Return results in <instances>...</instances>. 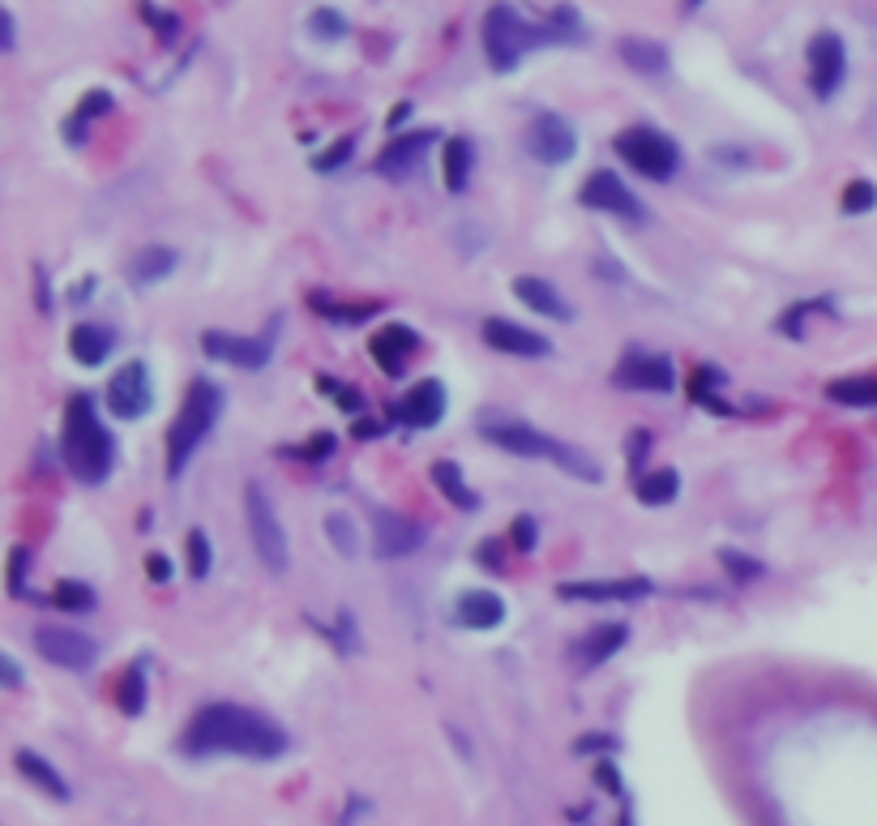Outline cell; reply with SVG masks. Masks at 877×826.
I'll use <instances>...</instances> for the list:
<instances>
[{
    "instance_id": "1",
    "label": "cell",
    "mask_w": 877,
    "mask_h": 826,
    "mask_svg": "<svg viewBox=\"0 0 877 826\" xmlns=\"http://www.w3.org/2000/svg\"><path fill=\"white\" fill-rule=\"evenodd\" d=\"M287 732L283 723L261 716L253 707L236 703H210L180 732V754L185 758H253V763H274L287 754Z\"/></svg>"
},
{
    "instance_id": "2",
    "label": "cell",
    "mask_w": 877,
    "mask_h": 826,
    "mask_svg": "<svg viewBox=\"0 0 877 826\" xmlns=\"http://www.w3.org/2000/svg\"><path fill=\"white\" fill-rule=\"evenodd\" d=\"M573 39H582V17L569 4H553L548 22H526L510 4H493L488 17H484V56H488L493 73L518 69V60L531 52V48L573 44Z\"/></svg>"
},
{
    "instance_id": "3",
    "label": "cell",
    "mask_w": 877,
    "mask_h": 826,
    "mask_svg": "<svg viewBox=\"0 0 877 826\" xmlns=\"http://www.w3.org/2000/svg\"><path fill=\"white\" fill-rule=\"evenodd\" d=\"M60 463L86 488H99L116 471V437L99 420V403L91 394H73L60 420Z\"/></svg>"
},
{
    "instance_id": "4",
    "label": "cell",
    "mask_w": 877,
    "mask_h": 826,
    "mask_svg": "<svg viewBox=\"0 0 877 826\" xmlns=\"http://www.w3.org/2000/svg\"><path fill=\"white\" fill-rule=\"evenodd\" d=\"M479 437L493 441V446L506 450V455H518V459L553 463L557 471H566V475L582 480V484H600V480H604V471H600V463H595L591 455H582L578 446H569L561 437H548V433H540V428H531V424H522V420H488V424L479 428Z\"/></svg>"
},
{
    "instance_id": "5",
    "label": "cell",
    "mask_w": 877,
    "mask_h": 826,
    "mask_svg": "<svg viewBox=\"0 0 877 826\" xmlns=\"http://www.w3.org/2000/svg\"><path fill=\"white\" fill-rule=\"evenodd\" d=\"M223 403H227V399H223V386H218V381H210V377L189 381L180 412L167 424V475H171V480L185 475V467L198 455V446L214 433V424H218V415H223Z\"/></svg>"
},
{
    "instance_id": "6",
    "label": "cell",
    "mask_w": 877,
    "mask_h": 826,
    "mask_svg": "<svg viewBox=\"0 0 877 826\" xmlns=\"http://www.w3.org/2000/svg\"><path fill=\"white\" fill-rule=\"evenodd\" d=\"M613 146L647 180H672L676 167H680V146L672 142L664 129H655V125H629V129H620Z\"/></svg>"
},
{
    "instance_id": "7",
    "label": "cell",
    "mask_w": 877,
    "mask_h": 826,
    "mask_svg": "<svg viewBox=\"0 0 877 826\" xmlns=\"http://www.w3.org/2000/svg\"><path fill=\"white\" fill-rule=\"evenodd\" d=\"M245 518H249V535H253L258 562L270 574H283V569L292 566V544H287V531L278 522V510H274V502L265 497L261 484L245 488Z\"/></svg>"
},
{
    "instance_id": "8",
    "label": "cell",
    "mask_w": 877,
    "mask_h": 826,
    "mask_svg": "<svg viewBox=\"0 0 877 826\" xmlns=\"http://www.w3.org/2000/svg\"><path fill=\"white\" fill-rule=\"evenodd\" d=\"M35 651L64 672H91L99 660V642L73 625H39L35 629Z\"/></svg>"
},
{
    "instance_id": "9",
    "label": "cell",
    "mask_w": 877,
    "mask_h": 826,
    "mask_svg": "<svg viewBox=\"0 0 877 826\" xmlns=\"http://www.w3.org/2000/svg\"><path fill=\"white\" fill-rule=\"evenodd\" d=\"M274 330H278V321H270V330H261V334H223V330H206V334H202V352H206L210 361H223V364H236V368L258 373V368H265V364L274 361Z\"/></svg>"
},
{
    "instance_id": "10",
    "label": "cell",
    "mask_w": 877,
    "mask_h": 826,
    "mask_svg": "<svg viewBox=\"0 0 877 826\" xmlns=\"http://www.w3.org/2000/svg\"><path fill=\"white\" fill-rule=\"evenodd\" d=\"M104 403H107V412L116 415V420H142V415L155 408L151 368H146L142 361L120 364V368L111 373V381H107Z\"/></svg>"
},
{
    "instance_id": "11",
    "label": "cell",
    "mask_w": 877,
    "mask_h": 826,
    "mask_svg": "<svg viewBox=\"0 0 877 826\" xmlns=\"http://www.w3.org/2000/svg\"><path fill=\"white\" fill-rule=\"evenodd\" d=\"M578 151V133L561 111H535L526 125V155L544 167H561Z\"/></svg>"
},
{
    "instance_id": "12",
    "label": "cell",
    "mask_w": 877,
    "mask_h": 826,
    "mask_svg": "<svg viewBox=\"0 0 877 826\" xmlns=\"http://www.w3.org/2000/svg\"><path fill=\"white\" fill-rule=\"evenodd\" d=\"M578 202L586 210H600V214H617L625 223H642L647 219V206L638 202V193L620 180L617 172H608V167H600V172L586 176V185L578 189Z\"/></svg>"
},
{
    "instance_id": "13",
    "label": "cell",
    "mask_w": 877,
    "mask_h": 826,
    "mask_svg": "<svg viewBox=\"0 0 877 826\" xmlns=\"http://www.w3.org/2000/svg\"><path fill=\"white\" fill-rule=\"evenodd\" d=\"M613 386L620 390H651V394H672L676 390V368L668 356L660 352H642V347H629L620 364L613 368Z\"/></svg>"
},
{
    "instance_id": "14",
    "label": "cell",
    "mask_w": 877,
    "mask_h": 826,
    "mask_svg": "<svg viewBox=\"0 0 877 826\" xmlns=\"http://www.w3.org/2000/svg\"><path fill=\"white\" fill-rule=\"evenodd\" d=\"M372 553L381 562H399V557H412L415 548L428 540L424 522L399 515V510H386V506H372Z\"/></svg>"
},
{
    "instance_id": "15",
    "label": "cell",
    "mask_w": 877,
    "mask_h": 826,
    "mask_svg": "<svg viewBox=\"0 0 877 826\" xmlns=\"http://www.w3.org/2000/svg\"><path fill=\"white\" fill-rule=\"evenodd\" d=\"M848 78V48L834 31H818L809 39V91L818 99H834V91Z\"/></svg>"
},
{
    "instance_id": "16",
    "label": "cell",
    "mask_w": 877,
    "mask_h": 826,
    "mask_svg": "<svg viewBox=\"0 0 877 826\" xmlns=\"http://www.w3.org/2000/svg\"><path fill=\"white\" fill-rule=\"evenodd\" d=\"M651 591H655L651 578H582V582L557 587L561 600H578V604H629V600H642Z\"/></svg>"
},
{
    "instance_id": "17",
    "label": "cell",
    "mask_w": 877,
    "mask_h": 826,
    "mask_svg": "<svg viewBox=\"0 0 877 826\" xmlns=\"http://www.w3.org/2000/svg\"><path fill=\"white\" fill-rule=\"evenodd\" d=\"M479 334H484V343H488L493 352H501V356H518V361H540V356H553V343H548L544 334H535V330L518 326V321H510V317H488Z\"/></svg>"
},
{
    "instance_id": "18",
    "label": "cell",
    "mask_w": 877,
    "mask_h": 826,
    "mask_svg": "<svg viewBox=\"0 0 877 826\" xmlns=\"http://www.w3.org/2000/svg\"><path fill=\"white\" fill-rule=\"evenodd\" d=\"M415 352H419V334H415L412 326H403V321H390V326H381V330L368 339V356H372V364H377L386 377H403V373H407V361H412Z\"/></svg>"
},
{
    "instance_id": "19",
    "label": "cell",
    "mask_w": 877,
    "mask_h": 826,
    "mask_svg": "<svg viewBox=\"0 0 877 826\" xmlns=\"http://www.w3.org/2000/svg\"><path fill=\"white\" fill-rule=\"evenodd\" d=\"M446 408H450L446 386H441L437 377H424V381L407 386V394H403V403L394 408V415H399L403 424H412V428H437V424L446 420Z\"/></svg>"
},
{
    "instance_id": "20",
    "label": "cell",
    "mask_w": 877,
    "mask_h": 826,
    "mask_svg": "<svg viewBox=\"0 0 877 826\" xmlns=\"http://www.w3.org/2000/svg\"><path fill=\"white\" fill-rule=\"evenodd\" d=\"M437 142H441L437 129H415L407 138H394V142L377 155V172H381V176H394V180H407L412 172H419L424 155H428Z\"/></svg>"
},
{
    "instance_id": "21",
    "label": "cell",
    "mask_w": 877,
    "mask_h": 826,
    "mask_svg": "<svg viewBox=\"0 0 877 826\" xmlns=\"http://www.w3.org/2000/svg\"><path fill=\"white\" fill-rule=\"evenodd\" d=\"M625 642H629V625H625V621H600V625H591V629L569 647V656H573L582 669H600V664H608V660L617 656Z\"/></svg>"
},
{
    "instance_id": "22",
    "label": "cell",
    "mask_w": 877,
    "mask_h": 826,
    "mask_svg": "<svg viewBox=\"0 0 877 826\" xmlns=\"http://www.w3.org/2000/svg\"><path fill=\"white\" fill-rule=\"evenodd\" d=\"M514 296L531 312H540V317H553V321H573V309H569L566 296L557 292V283H548V279H540V274H518V279H514Z\"/></svg>"
},
{
    "instance_id": "23",
    "label": "cell",
    "mask_w": 877,
    "mask_h": 826,
    "mask_svg": "<svg viewBox=\"0 0 877 826\" xmlns=\"http://www.w3.org/2000/svg\"><path fill=\"white\" fill-rule=\"evenodd\" d=\"M454 621L463 629H497L506 621V600L497 591H484V587L463 591L459 604H454Z\"/></svg>"
},
{
    "instance_id": "24",
    "label": "cell",
    "mask_w": 877,
    "mask_h": 826,
    "mask_svg": "<svg viewBox=\"0 0 877 826\" xmlns=\"http://www.w3.org/2000/svg\"><path fill=\"white\" fill-rule=\"evenodd\" d=\"M116 347V330L111 326H99V321H78L69 330V352L82 368H99V364L111 356Z\"/></svg>"
},
{
    "instance_id": "25",
    "label": "cell",
    "mask_w": 877,
    "mask_h": 826,
    "mask_svg": "<svg viewBox=\"0 0 877 826\" xmlns=\"http://www.w3.org/2000/svg\"><path fill=\"white\" fill-rule=\"evenodd\" d=\"M620 60L633 69V73H642V78H664L672 64L668 48L660 44V39H638V35H625L617 44Z\"/></svg>"
},
{
    "instance_id": "26",
    "label": "cell",
    "mask_w": 877,
    "mask_h": 826,
    "mask_svg": "<svg viewBox=\"0 0 877 826\" xmlns=\"http://www.w3.org/2000/svg\"><path fill=\"white\" fill-rule=\"evenodd\" d=\"M428 475H432V484H437V493L454 506V510H463V515H471V510H479V493L466 484L463 467L454 463V459H437V463L428 467Z\"/></svg>"
},
{
    "instance_id": "27",
    "label": "cell",
    "mask_w": 877,
    "mask_h": 826,
    "mask_svg": "<svg viewBox=\"0 0 877 826\" xmlns=\"http://www.w3.org/2000/svg\"><path fill=\"white\" fill-rule=\"evenodd\" d=\"M13 767L22 771V779H31L39 792H48L52 801H69V783H64V775L56 771L44 754H35V750H13Z\"/></svg>"
},
{
    "instance_id": "28",
    "label": "cell",
    "mask_w": 877,
    "mask_h": 826,
    "mask_svg": "<svg viewBox=\"0 0 877 826\" xmlns=\"http://www.w3.org/2000/svg\"><path fill=\"white\" fill-rule=\"evenodd\" d=\"M176 261H180V253H176L171 245H146V249H138L133 261H129V279H133L138 287H155V283H163V279L176 270Z\"/></svg>"
},
{
    "instance_id": "29",
    "label": "cell",
    "mask_w": 877,
    "mask_h": 826,
    "mask_svg": "<svg viewBox=\"0 0 877 826\" xmlns=\"http://www.w3.org/2000/svg\"><path fill=\"white\" fill-rule=\"evenodd\" d=\"M471 167H475V146L466 138H446L441 142V180L450 193H466Z\"/></svg>"
},
{
    "instance_id": "30",
    "label": "cell",
    "mask_w": 877,
    "mask_h": 826,
    "mask_svg": "<svg viewBox=\"0 0 877 826\" xmlns=\"http://www.w3.org/2000/svg\"><path fill=\"white\" fill-rule=\"evenodd\" d=\"M111 107H116L111 91H86V95L78 99V107H73V116L64 120V129H60L64 142H69V146H82V142H86V125L99 120V116H107Z\"/></svg>"
},
{
    "instance_id": "31",
    "label": "cell",
    "mask_w": 877,
    "mask_h": 826,
    "mask_svg": "<svg viewBox=\"0 0 877 826\" xmlns=\"http://www.w3.org/2000/svg\"><path fill=\"white\" fill-rule=\"evenodd\" d=\"M309 305L325 321H334V326H360V321H368L372 312H381L386 305L381 300H360V305H347V300H334V296H325V292H312Z\"/></svg>"
},
{
    "instance_id": "32",
    "label": "cell",
    "mask_w": 877,
    "mask_h": 826,
    "mask_svg": "<svg viewBox=\"0 0 877 826\" xmlns=\"http://www.w3.org/2000/svg\"><path fill=\"white\" fill-rule=\"evenodd\" d=\"M826 399L830 403H843V408H877V373L865 377H834L826 386Z\"/></svg>"
},
{
    "instance_id": "33",
    "label": "cell",
    "mask_w": 877,
    "mask_h": 826,
    "mask_svg": "<svg viewBox=\"0 0 877 826\" xmlns=\"http://www.w3.org/2000/svg\"><path fill=\"white\" fill-rule=\"evenodd\" d=\"M116 707L125 711V716H142L146 711V656H138L125 676H120V685H116Z\"/></svg>"
},
{
    "instance_id": "34",
    "label": "cell",
    "mask_w": 877,
    "mask_h": 826,
    "mask_svg": "<svg viewBox=\"0 0 877 826\" xmlns=\"http://www.w3.org/2000/svg\"><path fill=\"white\" fill-rule=\"evenodd\" d=\"M680 497V471L676 467H660V471H647L638 480V502L642 506H672Z\"/></svg>"
},
{
    "instance_id": "35",
    "label": "cell",
    "mask_w": 877,
    "mask_h": 826,
    "mask_svg": "<svg viewBox=\"0 0 877 826\" xmlns=\"http://www.w3.org/2000/svg\"><path fill=\"white\" fill-rule=\"evenodd\" d=\"M48 600H52L56 609H64V613H91V609L99 604L95 587H91V582H82V578H60Z\"/></svg>"
},
{
    "instance_id": "36",
    "label": "cell",
    "mask_w": 877,
    "mask_h": 826,
    "mask_svg": "<svg viewBox=\"0 0 877 826\" xmlns=\"http://www.w3.org/2000/svg\"><path fill=\"white\" fill-rule=\"evenodd\" d=\"M723 373H715L711 364H702V368H694V377H689V399L694 403H702L707 412H720V415H732V408L720 399V386H711V381H720Z\"/></svg>"
},
{
    "instance_id": "37",
    "label": "cell",
    "mask_w": 877,
    "mask_h": 826,
    "mask_svg": "<svg viewBox=\"0 0 877 826\" xmlns=\"http://www.w3.org/2000/svg\"><path fill=\"white\" fill-rule=\"evenodd\" d=\"M325 540L339 548V557H360V527L352 515H325Z\"/></svg>"
},
{
    "instance_id": "38",
    "label": "cell",
    "mask_w": 877,
    "mask_h": 826,
    "mask_svg": "<svg viewBox=\"0 0 877 826\" xmlns=\"http://www.w3.org/2000/svg\"><path fill=\"white\" fill-rule=\"evenodd\" d=\"M309 31L317 35V39H321V44H339V39H347V35H352V22H347V13H339V9H330V4H321V9H312Z\"/></svg>"
},
{
    "instance_id": "39",
    "label": "cell",
    "mask_w": 877,
    "mask_h": 826,
    "mask_svg": "<svg viewBox=\"0 0 877 826\" xmlns=\"http://www.w3.org/2000/svg\"><path fill=\"white\" fill-rule=\"evenodd\" d=\"M330 455H339V437H334V433H312L309 441H300V446L287 450V459H300V463H309V467L325 463Z\"/></svg>"
},
{
    "instance_id": "40",
    "label": "cell",
    "mask_w": 877,
    "mask_h": 826,
    "mask_svg": "<svg viewBox=\"0 0 877 826\" xmlns=\"http://www.w3.org/2000/svg\"><path fill=\"white\" fill-rule=\"evenodd\" d=\"M26 569H31V548H26V544L9 548V569H4V582H9V595H17V600H26V595H31V587H26Z\"/></svg>"
},
{
    "instance_id": "41",
    "label": "cell",
    "mask_w": 877,
    "mask_h": 826,
    "mask_svg": "<svg viewBox=\"0 0 877 826\" xmlns=\"http://www.w3.org/2000/svg\"><path fill=\"white\" fill-rule=\"evenodd\" d=\"M839 206H843V214H869V210L877 206V185L874 180H852V185L843 189Z\"/></svg>"
},
{
    "instance_id": "42",
    "label": "cell",
    "mask_w": 877,
    "mask_h": 826,
    "mask_svg": "<svg viewBox=\"0 0 877 826\" xmlns=\"http://www.w3.org/2000/svg\"><path fill=\"white\" fill-rule=\"evenodd\" d=\"M210 569H214L210 535L202 531V527H193V531H189V574H193V578H206Z\"/></svg>"
},
{
    "instance_id": "43",
    "label": "cell",
    "mask_w": 877,
    "mask_h": 826,
    "mask_svg": "<svg viewBox=\"0 0 877 826\" xmlns=\"http://www.w3.org/2000/svg\"><path fill=\"white\" fill-rule=\"evenodd\" d=\"M356 155V133H347V138H339V142H330V151H321V155H312V167L321 172V176H330V172H339L347 158Z\"/></svg>"
},
{
    "instance_id": "44",
    "label": "cell",
    "mask_w": 877,
    "mask_h": 826,
    "mask_svg": "<svg viewBox=\"0 0 877 826\" xmlns=\"http://www.w3.org/2000/svg\"><path fill=\"white\" fill-rule=\"evenodd\" d=\"M720 566L727 569V578H732L736 587H745L749 578H758V574H762V562H754V557L736 553V548H720Z\"/></svg>"
},
{
    "instance_id": "45",
    "label": "cell",
    "mask_w": 877,
    "mask_h": 826,
    "mask_svg": "<svg viewBox=\"0 0 877 826\" xmlns=\"http://www.w3.org/2000/svg\"><path fill=\"white\" fill-rule=\"evenodd\" d=\"M317 386H321V390H325V394H330V399H334L347 415H360V408H364L360 390H352L347 381H334V377H317Z\"/></svg>"
},
{
    "instance_id": "46",
    "label": "cell",
    "mask_w": 877,
    "mask_h": 826,
    "mask_svg": "<svg viewBox=\"0 0 877 826\" xmlns=\"http://www.w3.org/2000/svg\"><path fill=\"white\" fill-rule=\"evenodd\" d=\"M535 544H540V522L531 515H518L514 522H510V548L514 553H535Z\"/></svg>"
},
{
    "instance_id": "47",
    "label": "cell",
    "mask_w": 877,
    "mask_h": 826,
    "mask_svg": "<svg viewBox=\"0 0 877 826\" xmlns=\"http://www.w3.org/2000/svg\"><path fill=\"white\" fill-rule=\"evenodd\" d=\"M330 638H334V647H339V656H356L360 651V634H356V617L343 609L339 621H334V629H330Z\"/></svg>"
},
{
    "instance_id": "48",
    "label": "cell",
    "mask_w": 877,
    "mask_h": 826,
    "mask_svg": "<svg viewBox=\"0 0 877 826\" xmlns=\"http://www.w3.org/2000/svg\"><path fill=\"white\" fill-rule=\"evenodd\" d=\"M647 450H651V433L647 428H633L625 437V459H629V471L642 480V463H647Z\"/></svg>"
},
{
    "instance_id": "49",
    "label": "cell",
    "mask_w": 877,
    "mask_h": 826,
    "mask_svg": "<svg viewBox=\"0 0 877 826\" xmlns=\"http://www.w3.org/2000/svg\"><path fill=\"white\" fill-rule=\"evenodd\" d=\"M142 22H151L155 26V35L163 44H171L176 39V31H180V17L176 13H158L155 4H142Z\"/></svg>"
},
{
    "instance_id": "50",
    "label": "cell",
    "mask_w": 877,
    "mask_h": 826,
    "mask_svg": "<svg viewBox=\"0 0 877 826\" xmlns=\"http://www.w3.org/2000/svg\"><path fill=\"white\" fill-rule=\"evenodd\" d=\"M573 754H617V736H608V732L578 736V741H573Z\"/></svg>"
},
{
    "instance_id": "51",
    "label": "cell",
    "mask_w": 877,
    "mask_h": 826,
    "mask_svg": "<svg viewBox=\"0 0 877 826\" xmlns=\"http://www.w3.org/2000/svg\"><path fill=\"white\" fill-rule=\"evenodd\" d=\"M501 553H506V540H497V535H493V540H484V544L475 548L479 566L493 569V574H501V569H506V562H501Z\"/></svg>"
},
{
    "instance_id": "52",
    "label": "cell",
    "mask_w": 877,
    "mask_h": 826,
    "mask_svg": "<svg viewBox=\"0 0 877 826\" xmlns=\"http://www.w3.org/2000/svg\"><path fill=\"white\" fill-rule=\"evenodd\" d=\"M26 685V672H22V664L13 660V656H4L0 651V689H22Z\"/></svg>"
},
{
    "instance_id": "53",
    "label": "cell",
    "mask_w": 877,
    "mask_h": 826,
    "mask_svg": "<svg viewBox=\"0 0 877 826\" xmlns=\"http://www.w3.org/2000/svg\"><path fill=\"white\" fill-rule=\"evenodd\" d=\"M35 305H39V312H52V283H48L44 266H35Z\"/></svg>"
},
{
    "instance_id": "54",
    "label": "cell",
    "mask_w": 877,
    "mask_h": 826,
    "mask_svg": "<svg viewBox=\"0 0 877 826\" xmlns=\"http://www.w3.org/2000/svg\"><path fill=\"white\" fill-rule=\"evenodd\" d=\"M17 48V22H13V13L0 4V52H13Z\"/></svg>"
},
{
    "instance_id": "55",
    "label": "cell",
    "mask_w": 877,
    "mask_h": 826,
    "mask_svg": "<svg viewBox=\"0 0 877 826\" xmlns=\"http://www.w3.org/2000/svg\"><path fill=\"white\" fill-rule=\"evenodd\" d=\"M146 574H151V582L163 587V582H171V562H167L163 553H151V557H146Z\"/></svg>"
},
{
    "instance_id": "56",
    "label": "cell",
    "mask_w": 877,
    "mask_h": 826,
    "mask_svg": "<svg viewBox=\"0 0 877 826\" xmlns=\"http://www.w3.org/2000/svg\"><path fill=\"white\" fill-rule=\"evenodd\" d=\"M386 428H390V424H386V420H372V415H360V420L352 424V433H356L360 441H368V437H381Z\"/></svg>"
},
{
    "instance_id": "57",
    "label": "cell",
    "mask_w": 877,
    "mask_h": 826,
    "mask_svg": "<svg viewBox=\"0 0 877 826\" xmlns=\"http://www.w3.org/2000/svg\"><path fill=\"white\" fill-rule=\"evenodd\" d=\"M595 779H600V788H613V792H620V775H617V767H613V758H600Z\"/></svg>"
},
{
    "instance_id": "58",
    "label": "cell",
    "mask_w": 877,
    "mask_h": 826,
    "mask_svg": "<svg viewBox=\"0 0 877 826\" xmlns=\"http://www.w3.org/2000/svg\"><path fill=\"white\" fill-rule=\"evenodd\" d=\"M407 116H412V104H394V111H390V129H399Z\"/></svg>"
}]
</instances>
